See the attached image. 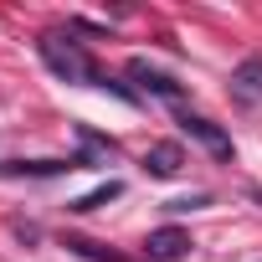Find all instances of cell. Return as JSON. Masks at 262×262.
<instances>
[{
	"label": "cell",
	"instance_id": "9c48e42d",
	"mask_svg": "<svg viewBox=\"0 0 262 262\" xmlns=\"http://www.w3.org/2000/svg\"><path fill=\"white\" fill-rule=\"evenodd\" d=\"M67 252H77V257H88V262H128V257H118V252H108V247H98V242H82V236H67Z\"/></svg>",
	"mask_w": 262,
	"mask_h": 262
},
{
	"label": "cell",
	"instance_id": "6da1fadb",
	"mask_svg": "<svg viewBox=\"0 0 262 262\" xmlns=\"http://www.w3.org/2000/svg\"><path fill=\"white\" fill-rule=\"evenodd\" d=\"M36 57H41L62 82H77V88H103V82H108V72L93 62V52H88L82 41H72L67 31H41V36H36Z\"/></svg>",
	"mask_w": 262,
	"mask_h": 262
},
{
	"label": "cell",
	"instance_id": "30bf717a",
	"mask_svg": "<svg viewBox=\"0 0 262 262\" xmlns=\"http://www.w3.org/2000/svg\"><path fill=\"white\" fill-rule=\"evenodd\" d=\"M206 206V195H180V201H165V211H175V216H185V211H201Z\"/></svg>",
	"mask_w": 262,
	"mask_h": 262
},
{
	"label": "cell",
	"instance_id": "52a82bcc",
	"mask_svg": "<svg viewBox=\"0 0 262 262\" xmlns=\"http://www.w3.org/2000/svg\"><path fill=\"white\" fill-rule=\"evenodd\" d=\"M231 93L242 103H262V57H242L231 72Z\"/></svg>",
	"mask_w": 262,
	"mask_h": 262
},
{
	"label": "cell",
	"instance_id": "ba28073f",
	"mask_svg": "<svg viewBox=\"0 0 262 262\" xmlns=\"http://www.w3.org/2000/svg\"><path fill=\"white\" fill-rule=\"evenodd\" d=\"M123 195V180H103L98 190H88V195H77V201H67V211H77V216H88V211H98V206H108V201H118Z\"/></svg>",
	"mask_w": 262,
	"mask_h": 262
},
{
	"label": "cell",
	"instance_id": "277c9868",
	"mask_svg": "<svg viewBox=\"0 0 262 262\" xmlns=\"http://www.w3.org/2000/svg\"><path fill=\"white\" fill-rule=\"evenodd\" d=\"M93 160L88 155H72V160H6L0 175L6 180H52V175H72V170H88Z\"/></svg>",
	"mask_w": 262,
	"mask_h": 262
},
{
	"label": "cell",
	"instance_id": "8992f818",
	"mask_svg": "<svg viewBox=\"0 0 262 262\" xmlns=\"http://www.w3.org/2000/svg\"><path fill=\"white\" fill-rule=\"evenodd\" d=\"M144 175H155V180H175L180 170H185V149L175 144V139H160V144H149L144 149Z\"/></svg>",
	"mask_w": 262,
	"mask_h": 262
},
{
	"label": "cell",
	"instance_id": "3957f363",
	"mask_svg": "<svg viewBox=\"0 0 262 262\" xmlns=\"http://www.w3.org/2000/svg\"><path fill=\"white\" fill-rule=\"evenodd\" d=\"M175 123H180V134H185V139L206 144L216 160H231V134H226L221 123H211L206 113H190V108H180V113H175Z\"/></svg>",
	"mask_w": 262,
	"mask_h": 262
},
{
	"label": "cell",
	"instance_id": "7a4b0ae2",
	"mask_svg": "<svg viewBox=\"0 0 262 262\" xmlns=\"http://www.w3.org/2000/svg\"><path fill=\"white\" fill-rule=\"evenodd\" d=\"M123 72L139 82V98L149 93V98H165V103H185V82H180V77H170L165 67H155L149 57H128V67H123Z\"/></svg>",
	"mask_w": 262,
	"mask_h": 262
},
{
	"label": "cell",
	"instance_id": "5b68a950",
	"mask_svg": "<svg viewBox=\"0 0 262 262\" xmlns=\"http://www.w3.org/2000/svg\"><path fill=\"white\" fill-rule=\"evenodd\" d=\"M144 257L149 262H185L190 257V231L185 226H160L144 236Z\"/></svg>",
	"mask_w": 262,
	"mask_h": 262
}]
</instances>
